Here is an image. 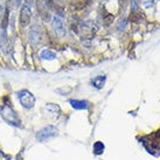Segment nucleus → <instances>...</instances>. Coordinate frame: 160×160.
<instances>
[{"label":"nucleus","mask_w":160,"mask_h":160,"mask_svg":"<svg viewBox=\"0 0 160 160\" xmlns=\"http://www.w3.org/2000/svg\"><path fill=\"white\" fill-rule=\"evenodd\" d=\"M81 29H82V32H83V36L84 38H92L93 35H95V33L97 32V26L95 25V23L92 22H85L82 25V27H81Z\"/></svg>","instance_id":"nucleus-8"},{"label":"nucleus","mask_w":160,"mask_h":160,"mask_svg":"<svg viewBox=\"0 0 160 160\" xmlns=\"http://www.w3.org/2000/svg\"><path fill=\"white\" fill-rule=\"evenodd\" d=\"M58 128H55L53 125H47L43 129H41L38 133H36V139L39 142H48L53 138L58 137Z\"/></svg>","instance_id":"nucleus-3"},{"label":"nucleus","mask_w":160,"mask_h":160,"mask_svg":"<svg viewBox=\"0 0 160 160\" xmlns=\"http://www.w3.org/2000/svg\"><path fill=\"white\" fill-rule=\"evenodd\" d=\"M104 150H105V146H104V144H103L102 142H96L95 144H93V146H92L93 154L101 156V154H103Z\"/></svg>","instance_id":"nucleus-13"},{"label":"nucleus","mask_w":160,"mask_h":160,"mask_svg":"<svg viewBox=\"0 0 160 160\" xmlns=\"http://www.w3.org/2000/svg\"><path fill=\"white\" fill-rule=\"evenodd\" d=\"M53 27L54 31L56 33L58 38H64L67 34V29H66V25H64V20L62 17L55 15L53 18Z\"/></svg>","instance_id":"nucleus-6"},{"label":"nucleus","mask_w":160,"mask_h":160,"mask_svg":"<svg viewBox=\"0 0 160 160\" xmlns=\"http://www.w3.org/2000/svg\"><path fill=\"white\" fill-rule=\"evenodd\" d=\"M8 17H9V9L6 8L5 9V13H4V17H2V21H1V28H2V31H6V28H7V25H8Z\"/></svg>","instance_id":"nucleus-15"},{"label":"nucleus","mask_w":160,"mask_h":160,"mask_svg":"<svg viewBox=\"0 0 160 160\" xmlns=\"http://www.w3.org/2000/svg\"><path fill=\"white\" fill-rule=\"evenodd\" d=\"M0 115L2 117V119L9 125L13 126H21V120L19 118L18 113L15 112L13 108L11 107L9 104H4L2 107L0 108Z\"/></svg>","instance_id":"nucleus-1"},{"label":"nucleus","mask_w":160,"mask_h":160,"mask_svg":"<svg viewBox=\"0 0 160 160\" xmlns=\"http://www.w3.org/2000/svg\"><path fill=\"white\" fill-rule=\"evenodd\" d=\"M18 98L25 109H32L35 105V96L28 90H20L18 92Z\"/></svg>","instance_id":"nucleus-4"},{"label":"nucleus","mask_w":160,"mask_h":160,"mask_svg":"<svg viewBox=\"0 0 160 160\" xmlns=\"http://www.w3.org/2000/svg\"><path fill=\"white\" fill-rule=\"evenodd\" d=\"M29 41L34 46H39L43 41V33L39 26H34L29 32Z\"/></svg>","instance_id":"nucleus-7"},{"label":"nucleus","mask_w":160,"mask_h":160,"mask_svg":"<svg viewBox=\"0 0 160 160\" xmlns=\"http://www.w3.org/2000/svg\"><path fill=\"white\" fill-rule=\"evenodd\" d=\"M128 2L129 0H120V11H124L125 7L128 6Z\"/></svg>","instance_id":"nucleus-17"},{"label":"nucleus","mask_w":160,"mask_h":160,"mask_svg":"<svg viewBox=\"0 0 160 160\" xmlns=\"http://www.w3.org/2000/svg\"><path fill=\"white\" fill-rule=\"evenodd\" d=\"M46 6L48 7L49 11L55 12L56 15H58V17H63L64 15V9H63V7H61L60 5H58L53 0H46Z\"/></svg>","instance_id":"nucleus-9"},{"label":"nucleus","mask_w":160,"mask_h":160,"mask_svg":"<svg viewBox=\"0 0 160 160\" xmlns=\"http://www.w3.org/2000/svg\"><path fill=\"white\" fill-rule=\"evenodd\" d=\"M46 109H47V111H48L50 115H53L54 117H58L60 113H61V109H60V107L56 105V104H53V103L47 104Z\"/></svg>","instance_id":"nucleus-12"},{"label":"nucleus","mask_w":160,"mask_h":160,"mask_svg":"<svg viewBox=\"0 0 160 160\" xmlns=\"http://www.w3.org/2000/svg\"><path fill=\"white\" fill-rule=\"evenodd\" d=\"M8 159V157L2 151H0V160H7Z\"/></svg>","instance_id":"nucleus-18"},{"label":"nucleus","mask_w":160,"mask_h":160,"mask_svg":"<svg viewBox=\"0 0 160 160\" xmlns=\"http://www.w3.org/2000/svg\"><path fill=\"white\" fill-rule=\"evenodd\" d=\"M112 20H113V15H111V14H108L107 17L104 18V22H105V25H110Z\"/></svg>","instance_id":"nucleus-16"},{"label":"nucleus","mask_w":160,"mask_h":160,"mask_svg":"<svg viewBox=\"0 0 160 160\" xmlns=\"http://www.w3.org/2000/svg\"><path fill=\"white\" fill-rule=\"evenodd\" d=\"M25 1H27L28 4H31V2H33V0H25Z\"/></svg>","instance_id":"nucleus-19"},{"label":"nucleus","mask_w":160,"mask_h":160,"mask_svg":"<svg viewBox=\"0 0 160 160\" xmlns=\"http://www.w3.org/2000/svg\"><path fill=\"white\" fill-rule=\"evenodd\" d=\"M105 81H107V77L105 76H96L95 78L92 80V87H95L96 89H102L103 87H104V84H105Z\"/></svg>","instance_id":"nucleus-11"},{"label":"nucleus","mask_w":160,"mask_h":160,"mask_svg":"<svg viewBox=\"0 0 160 160\" xmlns=\"http://www.w3.org/2000/svg\"><path fill=\"white\" fill-rule=\"evenodd\" d=\"M40 58H43V60H54V58H56V54L52 50H49V49H45V50L41 52Z\"/></svg>","instance_id":"nucleus-14"},{"label":"nucleus","mask_w":160,"mask_h":160,"mask_svg":"<svg viewBox=\"0 0 160 160\" xmlns=\"http://www.w3.org/2000/svg\"><path fill=\"white\" fill-rule=\"evenodd\" d=\"M69 103L76 110H87L90 105V103L88 101H81V99H70Z\"/></svg>","instance_id":"nucleus-10"},{"label":"nucleus","mask_w":160,"mask_h":160,"mask_svg":"<svg viewBox=\"0 0 160 160\" xmlns=\"http://www.w3.org/2000/svg\"><path fill=\"white\" fill-rule=\"evenodd\" d=\"M159 136H160V131H157L156 133H153L151 137H150V136H147V137L142 138V145L145 146V148L147 150V152L153 153L154 151H159L160 150Z\"/></svg>","instance_id":"nucleus-2"},{"label":"nucleus","mask_w":160,"mask_h":160,"mask_svg":"<svg viewBox=\"0 0 160 160\" xmlns=\"http://www.w3.org/2000/svg\"><path fill=\"white\" fill-rule=\"evenodd\" d=\"M0 11H1V6H0Z\"/></svg>","instance_id":"nucleus-20"},{"label":"nucleus","mask_w":160,"mask_h":160,"mask_svg":"<svg viewBox=\"0 0 160 160\" xmlns=\"http://www.w3.org/2000/svg\"><path fill=\"white\" fill-rule=\"evenodd\" d=\"M32 8L28 4L23 5L20 11V17H19V23L21 27H27L31 23L32 20Z\"/></svg>","instance_id":"nucleus-5"}]
</instances>
